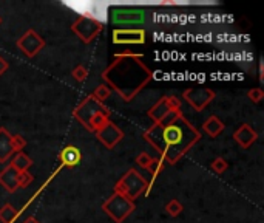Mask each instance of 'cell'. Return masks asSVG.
<instances>
[{"instance_id":"6da1fadb","label":"cell","mask_w":264,"mask_h":223,"mask_svg":"<svg viewBox=\"0 0 264 223\" xmlns=\"http://www.w3.org/2000/svg\"><path fill=\"white\" fill-rule=\"evenodd\" d=\"M144 138L153 146V149L161 155L159 158L175 165L184 157L201 138V133L181 115L176 121L169 126L153 123L146 132Z\"/></svg>"},{"instance_id":"7a4b0ae2","label":"cell","mask_w":264,"mask_h":223,"mask_svg":"<svg viewBox=\"0 0 264 223\" xmlns=\"http://www.w3.org/2000/svg\"><path fill=\"white\" fill-rule=\"evenodd\" d=\"M153 78V71L135 53H117L113 62L104 70V83L124 101H131Z\"/></svg>"},{"instance_id":"3957f363","label":"cell","mask_w":264,"mask_h":223,"mask_svg":"<svg viewBox=\"0 0 264 223\" xmlns=\"http://www.w3.org/2000/svg\"><path fill=\"white\" fill-rule=\"evenodd\" d=\"M108 20L116 30H144L153 22V13L138 5H116L108 11Z\"/></svg>"},{"instance_id":"277c9868","label":"cell","mask_w":264,"mask_h":223,"mask_svg":"<svg viewBox=\"0 0 264 223\" xmlns=\"http://www.w3.org/2000/svg\"><path fill=\"white\" fill-rule=\"evenodd\" d=\"M147 191H149V181L136 169H128L114 185L116 194L124 195L131 201H135L142 194L147 195Z\"/></svg>"},{"instance_id":"5b68a950","label":"cell","mask_w":264,"mask_h":223,"mask_svg":"<svg viewBox=\"0 0 264 223\" xmlns=\"http://www.w3.org/2000/svg\"><path fill=\"white\" fill-rule=\"evenodd\" d=\"M64 5L74 13L80 14V17H87L91 20H96L99 24H105L108 20V11L111 4L108 2H94V0H74V2H64Z\"/></svg>"},{"instance_id":"8992f818","label":"cell","mask_w":264,"mask_h":223,"mask_svg":"<svg viewBox=\"0 0 264 223\" xmlns=\"http://www.w3.org/2000/svg\"><path fill=\"white\" fill-rule=\"evenodd\" d=\"M135 208H136L135 201L128 200L127 197L120 195V194H116V192L102 203V209L116 223H122L135 211Z\"/></svg>"},{"instance_id":"52a82bcc","label":"cell","mask_w":264,"mask_h":223,"mask_svg":"<svg viewBox=\"0 0 264 223\" xmlns=\"http://www.w3.org/2000/svg\"><path fill=\"white\" fill-rule=\"evenodd\" d=\"M102 30H104L102 24H99L91 19H87V17H79L71 25V31L85 44H90L91 40H94Z\"/></svg>"},{"instance_id":"ba28073f","label":"cell","mask_w":264,"mask_h":223,"mask_svg":"<svg viewBox=\"0 0 264 223\" xmlns=\"http://www.w3.org/2000/svg\"><path fill=\"white\" fill-rule=\"evenodd\" d=\"M215 92L207 87H198V89H187L182 92V98L187 101V104L195 109L196 112H202L212 101L215 99Z\"/></svg>"},{"instance_id":"9c48e42d","label":"cell","mask_w":264,"mask_h":223,"mask_svg":"<svg viewBox=\"0 0 264 223\" xmlns=\"http://www.w3.org/2000/svg\"><path fill=\"white\" fill-rule=\"evenodd\" d=\"M104 107H105L104 104H100L99 101H96V99L93 98V95H90V96H87V98L82 101V103H80V104L74 109L73 116H74L87 130H90V119H91L97 112L102 110Z\"/></svg>"},{"instance_id":"30bf717a","label":"cell","mask_w":264,"mask_h":223,"mask_svg":"<svg viewBox=\"0 0 264 223\" xmlns=\"http://www.w3.org/2000/svg\"><path fill=\"white\" fill-rule=\"evenodd\" d=\"M16 44H17L19 50L22 51L25 56H28V57H34L36 54H39L40 51L45 48L44 37L40 34H37L34 30L25 31V34L22 37L17 39Z\"/></svg>"},{"instance_id":"8fae6325","label":"cell","mask_w":264,"mask_h":223,"mask_svg":"<svg viewBox=\"0 0 264 223\" xmlns=\"http://www.w3.org/2000/svg\"><path fill=\"white\" fill-rule=\"evenodd\" d=\"M181 99L178 96H164L161 98L158 103L149 110V116L153 119V123H158L166 115H169L170 112H176L181 110Z\"/></svg>"},{"instance_id":"7c38bea8","label":"cell","mask_w":264,"mask_h":223,"mask_svg":"<svg viewBox=\"0 0 264 223\" xmlns=\"http://www.w3.org/2000/svg\"><path fill=\"white\" fill-rule=\"evenodd\" d=\"M147 40L144 30H113V44L116 45H142Z\"/></svg>"},{"instance_id":"4fadbf2b","label":"cell","mask_w":264,"mask_h":223,"mask_svg":"<svg viewBox=\"0 0 264 223\" xmlns=\"http://www.w3.org/2000/svg\"><path fill=\"white\" fill-rule=\"evenodd\" d=\"M96 136H97V139H99L100 143H102L107 149H114L116 144H119L120 141H122L124 132L120 130L114 123L108 121L107 126H104L102 129L96 132Z\"/></svg>"},{"instance_id":"5bb4252c","label":"cell","mask_w":264,"mask_h":223,"mask_svg":"<svg viewBox=\"0 0 264 223\" xmlns=\"http://www.w3.org/2000/svg\"><path fill=\"white\" fill-rule=\"evenodd\" d=\"M233 139L241 149H249L255 141L258 139V133L249 126V124H241L239 129L235 130Z\"/></svg>"},{"instance_id":"9a60e30c","label":"cell","mask_w":264,"mask_h":223,"mask_svg":"<svg viewBox=\"0 0 264 223\" xmlns=\"http://www.w3.org/2000/svg\"><path fill=\"white\" fill-rule=\"evenodd\" d=\"M57 160L60 161V168H74L82 161V154L76 146H65L59 152Z\"/></svg>"},{"instance_id":"2e32d148","label":"cell","mask_w":264,"mask_h":223,"mask_svg":"<svg viewBox=\"0 0 264 223\" xmlns=\"http://www.w3.org/2000/svg\"><path fill=\"white\" fill-rule=\"evenodd\" d=\"M17 177H19V171L14 169L11 165H8L2 172H0V185L4 186L5 191H8L10 194L17 191Z\"/></svg>"},{"instance_id":"e0dca14e","label":"cell","mask_w":264,"mask_h":223,"mask_svg":"<svg viewBox=\"0 0 264 223\" xmlns=\"http://www.w3.org/2000/svg\"><path fill=\"white\" fill-rule=\"evenodd\" d=\"M14 154L13 144H11V133L5 129L0 127V163H5Z\"/></svg>"},{"instance_id":"ac0fdd59","label":"cell","mask_w":264,"mask_h":223,"mask_svg":"<svg viewBox=\"0 0 264 223\" xmlns=\"http://www.w3.org/2000/svg\"><path fill=\"white\" fill-rule=\"evenodd\" d=\"M224 123L218 118V116H215V115H212V116H209L207 119H206V123L202 124V129H204V132L209 135V136H212V138H216L222 130H224Z\"/></svg>"},{"instance_id":"d6986e66","label":"cell","mask_w":264,"mask_h":223,"mask_svg":"<svg viewBox=\"0 0 264 223\" xmlns=\"http://www.w3.org/2000/svg\"><path fill=\"white\" fill-rule=\"evenodd\" d=\"M10 165L14 169H17L19 172H24V171H28L33 166V160L27 154H24V152H17L13 157V160L10 161Z\"/></svg>"},{"instance_id":"ffe728a7","label":"cell","mask_w":264,"mask_h":223,"mask_svg":"<svg viewBox=\"0 0 264 223\" xmlns=\"http://www.w3.org/2000/svg\"><path fill=\"white\" fill-rule=\"evenodd\" d=\"M20 212L22 211H17L13 205L7 203V205H4L2 208H0V221L2 223H14L16 218L20 215Z\"/></svg>"},{"instance_id":"44dd1931","label":"cell","mask_w":264,"mask_h":223,"mask_svg":"<svg viewBox=\"0 0 264 223\" xmlns=\"http://www.w3.org/2000/svg\"><path fill=\"white\" fill-rule=\"evenodd\" d=\"M110 95H111V89H110L107 84H100V86L96 87V90L93 92V98H94L96 101H99L100 104H104L105 101L110 98Z\"/></svg>"},{"instance_id":"7402d4cb","label":"cell","mask_w":264,"mask_h":223,"mask_svg":"<svg viewBox=\"0 0 264 223\" xmlns=\"http://www.w3.org/2000/svg\"><path fill=\"white\" fill-rule=\"evenodd\" d=\"M182 209H184V206H182L181 201H178L176 198H172V200H169L167 203H166V211L172 217H178L182 212Z\"/></svg>"},{"instance_id":"603a6c76","label":"cell","mask_w":264,"mask_h":223,"mask_svg":"<svg viewBox=\"0 0 264 223\" xmlns=\"http://www.w3.org/2000/svg\"><path fill=\"white\" fill-rule=\"evenodd\" d=\"M33 181H34V175L30 171L19 172V177H17V186L19 188H28Z\"/></svg>"},{"instance_id":"cb8c5ba5","label":"cell","mask_w":264,"mask_h":223,"mask_svg":"<svg viewBox=\"0 0 264 223\" xmlns=\"http://www.w3.org/2000/svg\"><path fill=\"white\" fill-rule=\"evenodd\" d=\"M210 168H212L216 174H224V172L227 171L229 165H227V161H226L224 158H222V157H218V158H215V160L212 161Z\"/></svg>"},{"instance_id":"d4e9b609","label":"cell","mask_w":264,"mask_h":223,"mask_svg":"<svg viewBox=\"0 0 264 223\" xmlns=\"http://www.w3.org/2000/svg\"><path fill=\"white\" fill-rule=\"evenodd\" d=\"M11 144H13L14 154H17V152H22V149L27 146V141L22 135H11Z\"/></svg>"},{"instance_id":"484cf974","label":"cell","mask_w":264,"mask_h":223,"mask_svg":"<svg viewBox=\"0 0 264 223\" xmlns=\"http://www.w3.org/2000/svg\"><path fill=\"white\" fill-rule=\"evenodd\" d=\"M71 75H73V78L77 81V83H85L87 78H88V70L84 65H77V67H74Z\"/></svg>"},{"instance_id":"4316f807","label":"cell","mask_w":264,"mask_h":223,"mask_svg":"<svg viewBox=\"0 0 264 223\" xmlns=\"http://www.w3.org/2000/svg\"><path fill=\"white\" fill-rule=\"evenodd\" d=\"M247 96H249V99L252 101V103L258 104V103H261V101L264 99V92H262V89L256 87V89H252V90H249Z\"/></svg>"},{"instance_id":"83f0119b","label":"cell","mask_w":264,"mask_h":223,"mask_svg":"<svg viewBox=\"0 0 264 223\" xmlns=\"http://www.w3.org/2000/svg\"><path fill=\"white\" fill-rule=\"evenodd\" d=\"M150 161H152V157H150L147 152H141V154L136 157V165H138V166H141V168H144V169H147V168H149Z\"/></svg>"},{"instance_id":"f1b7e54d","label":"cell","mask_w":264,"mask_h":223,"mask_svg":"<svg viewBox=\"0 0 264 223\" xmlns=\"http://www.w3.org/2000/svg\"><path fill=\"white\" fill-rule=\"evenodd\" d=\"M10 68V64H8V60L5 57L0 56V76H2L7 70Z\"/></svg>"},{"instance_id":"f546056e","label":"cell","mask_w":264,"mask_h":223,"mask_svg":"<svg viewBox=\"0 0 264 223\" xmlns=\"http://www.w3.org/2000/svg\"><path fill=\"white\" fill-rule=\"evenodd\" d=\"M22 223H40L36 217H28V218H25Z\"/></svg>"},{"instance_id":"4dcf8cb0","label":"cell","mask_w":264,"mask_h":223,"mask_svg":"<svg viewBox=\"0 0 264 223\" xmlns=\"http://www.w3.org/2000/svg\"><path fill=\"white\" fill-rule=\"evenodd\" d=\"M259 81H262V64H259Z\"/></svg>"},{"instance_id":"1f68e13d","label":"cell","mask_w":264,"mask_h":223,"mask_svg":"<svg viewBox=\"0 0 264 223\" xmlns=\"http://www.w3.org/2000/svg\"><path fill=\"white\" fill-rule=\"evenodd\" d=\"M0 22H2V19H0Z\"/></svg>"}]
</instances>
